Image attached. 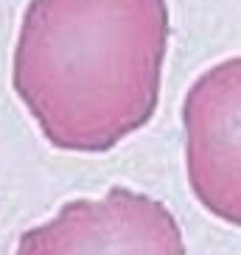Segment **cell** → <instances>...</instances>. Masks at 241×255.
I'll return each instance as SVG.
<instances>
[{
  "instance_id": "6da1fadb",
  "label": "cell",
  "mask_w": 241,
  "mask_h": 255,
  "mask_svg": "<svg viewBox=\"0 0 241 255\" xmlns=\"http://www.w3.org/2000/svg\"><path fill=\"white\" fill-rule=\"evenodd\" d=\"M168 37V0H28L11 87L53 149L104 154L151 121Z\"/></svg>"
},
{
  "instance_id": "7a4b0ae2",
  "label": "cell",
  "mask_w": 241,
  "mask_h": 255,
  "mask_svg": "<svg viewBox=\"0 0 241 255\" xmlns=\"http://www.w3.org/2000/svg\"><path fill=\"white\" fill-rule=\"evenodd\" d=\"M14 255H188L180 219L157 196L110 185L68 199L48 222L17 236Z\"/></svg>"
},
{
  "instance_id": "3957f363",
  "label": "cell",
  "mask_w": 241,
  "mask_h": 255,
  "mask_svg": "<svg viewBox=\"0 0 241 255\" xmlns=\"http://www.w3.org/2000/svg\"><path fill=\"white\" fill-rule=\"evenodd\" d=\"M182 132L191 194L219 222L241 227V53L191 82Z\"/></svg>"
}]
</instances>
